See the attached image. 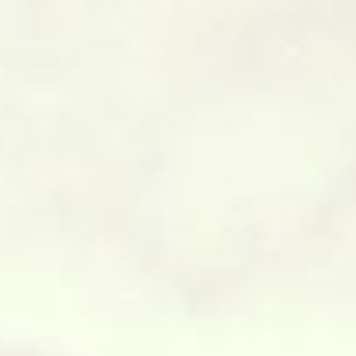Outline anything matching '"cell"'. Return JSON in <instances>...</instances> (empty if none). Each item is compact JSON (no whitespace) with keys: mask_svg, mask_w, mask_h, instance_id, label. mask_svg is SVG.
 I'll list each match as a JSON object with an SVG mask.
<instances>
[]
</instances>
